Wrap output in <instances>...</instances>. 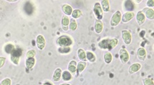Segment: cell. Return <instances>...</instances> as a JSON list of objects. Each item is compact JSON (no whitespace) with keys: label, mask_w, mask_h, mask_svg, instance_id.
<instances>
[{"label":"cell","mask_w":154,"mask_h":85,"mask_svg":"<svg viewBox=\"0 0 154 85\" xmlns=\"http://www.w3.org/2000/svg\"><path fill=\"white\" fill-rule=\"evenodd\" d=\"M118 44V39L113 38V39H110V38H106V39H102L100 41L98 42L99 48L104 50L110 51L111 50L114 49L116 48V46Z\"/></svg>","instance_id":"6da1fadb"},{"label":"cell","mask_w":154,"mask_h":85,"mask_svg":"<svg viewBox=\"0 0 154 85\" xmlns=\"http://www.w3.org/2000/svg\"><path fill=\"white\" fill-rule=\"evenodd\" d=\"M57 44L59 47H70L73 44V39L67 35H63L57 39Z\"/></svg>","instance_id":"7a4b0ae2"},{"label":"cell","mask_w":154,"mask_h":85,"mask_svg":"<svg viewBox=\"0 0 154 85\" xmlns=\"http://www.w3.org/2000/svg\"><path fill=\"white\" fill-rule=\"evenodd\" d=\"M22 55V50L21 48H17L10 55V60H11L12 62L15 65H18L20 63V58Z\"/></svg>","instance_id":"3957f363"},{"label":"cell","mask_w":154,"mask_h":85,"mask_svg":"<svg viewBox=\"0 0 154 85\" xmlns=\"http://www.w3.org/2000/svg\"><path fill=\"white\" fill-rule=\"evenodd\" d=\"M93 13L94 15L95 16V18L97 20L101 21L103 18V11L102 9L101 4L100 2H95L93 7Z\"/></svg>","instance_id":"277c9868"},{"label":"cell","mask_w":154,"mask_h":85,"mask_svg":"<svg viewBox=\"0 0 154 85\" xmlns=\"http://www.w3.org/2000/svg\"><path fill=\"white\" fill-rule=\"evenodd\" d=\"M121 19H122V14L120 11H117L112 14V17L110 19V24L111 27H115L118 26L121 21Z\"/></svg>","instance_id":"5b68a950"},{"label":"cell","mask_w":154,"mask_h":85,"mask_svg":"<svg viewBox=\"0 0 154 85\" xmlns=\"http://www.w3.org/2000/svg\"><path fill=\"white\" fill-rule=\"evenodd\" d=\"M119 58L123 64H126L130 60V55L125 48H121L119 51Z\"/></svg>","instance_id":"8992f818"},{"label":"cell","mask_w":154,"mask_h":85,"mask_svg":"<svg viewBox=\"0 0 154 85\" xmlns=\"http://www.w3.org/2000/svg\"><path fill=\"white\" fill-rule=\"evenodd\" d=\"M123 9L125 11V12L133 11L136 9V4L131 0H125L123 2Z\"/></svg>","instance_id":"52a82bcc"},{"label":"cell","mask_w":154,"mask_h":85,"mask_svg":"<svg viewBox=\"0 0 154 85\" xmlns=\"http://www.w3.org/2000/svg\"><path fill=\"white\" fill-rule=\"evenodd\" d=\"M121 36L125 45H128L132 42V35L131 33L128 30H123L121 31Z\"/></svg>","instance_id":"ba28073f"},{"label":"cell","mask_w":154,"mask_h":85,"mask_svg":"<svg viewBox=\"0 0 154 85\" xmlns=\"http://www.w3.org/2000/svg\"><path fill=\"white\" fill-rule=\"evenodd\" d=\"M36 43L38 49L40 50H43L46 45L45 39H44V36L42 35H38L36 39Z\"/></svg>","instance_id":"9c48e42d"},{"label":"cell","mask_w":154,"mask_h":85,"mask_svg":"<svg viewBox=\"0 0 154 85\" xmlns=\"http://www.w3.org/2000/svg\"><path fill=\"white\" fill-rule=\"evenodd\" d=\"M16 46L13 42H7V43L4 44V45L3 46V50H4V52H6L7 54H10L11 55L16 49Z\"/></svg>","instance_id":"30bf717a"},{"label":"cell","mask_w":154,"mask_h":85,"mask_svg":"<svg viewBox=\"0 0 154 85\" xmlns=\"http://www.w3.org/2000/svg\"><path fill=\"white\" fill-rule=\"evenodd\" d=\"M77 64L78 62L75 60H72L69 62L67 66V70L72 74V76H78L77 73Z\"/></svg>","instance_id":"8fae6325"},{"label":"cell","mask_w":154,"mask_h":85,"mask_svg":"<svg viewBox=\"0 0 154 85\" xmlns=\"http://www.w3.org/2000/svg\"><path fill=\"white\" fill-rule=\"evenodd\" d=\"M70 22V19L69 17L66 15H63V17H62L61 26L64 31H67L69 30Z\"/></svg>","instance_id":"7c38bea8"},{"label":"cell","mask_w":154,"mask_h":85,"mask_svg":"<svg viewBox=\"0 0 154 85\" xmlns=\"http://www.w3.org/2000/svg\"><path fill=\"white\" fill-rule=\"evenodd\" d=\"M135 17V13L133 11H128V12L124 13L123 15H122V19H121V21L123 23H128V21H131Z\"/></svg>","instance_id":"4fadbf2b"},{"label":"cell","mask_w":154,"mask_h":85,"mask_svg":"<svg viewBox=\"0 0 154 85\" xmlns=\"http://www.w3.org/2000/svg\"><path fill=\"white\" fill-rule=\"evenodd\" d=\"M94 29H95V33H97V34H100V33H101L103 30V21L96 19L95 21Z\"/></svg>","instance_id":"5bb4252c"},{"label":"cell","mask_w":154,"mask_h":85,"mask_svg":"<svg viewBox=\"0 0 154 85\" xmlns=\"http://www.w3.org/2000/svg\"><path fill=\"white\" fill-rule=\"evenodd\" d=\"M62 74H63V70L61 68H57L55 70L54 73L52 75V80L55 82L60 81L62 78Z\"/></svg>","instance_id":"9a60e30c"},{"label":"cell","mask_w":154,"mask_h":85,"mask_svg":"<svg viewBox=\"0 0 154 85\" xmlns=\"http://www.w3.org/2000/svg\"><path fill=\"white\" fill-rule=\"evenodd\" d=\"M146 17L142 11H139L136 14V21L139 26H142L146 21Z\"/></svg>","instance_id":"2e32d148"},{"label":"cell","mask_w":154,"mask_h":85,"mask_svg":"<svg viewBox=\"0 0 154 85\" xmlns=\"http://www.w3.org/2000/svg\"><path fill=\"white\" fill-rule=\"evenodd\" d=\"M137 55L139 60L144 61L146 60V56H147V52L145 50V48H139L137 51Z\"/></svg>","instance_id":"e0dca14e"},{"label":"cell","mask_w":154,"mask_h":85,"mask_svg":"<svg viewBox=\"0 0 154 85\" xmlns=\"http://www.w3.org/2000/svg\"><path fill=\"white\" fill-rule=\"evenodd\" d=\"M62 11H63V12L64 13V15H66L67 16V17H69V16L72 15L73 9H72V7H71L70 4H63V6H62Z\"/></svg>","instance_id":"ac0fdd59"},{"label":"cell","mask_w":154,"mask_h":85,"mask_svg":"<svg viewBox=\"0 0 154 85\" xmlns=\"http://www.w3.org/2000/svg\"><path fill=\"white\" fill-rule=\"evenodd\" d=\"M143 14H145L146 18L149 19V20H153L154 19V11L153 9L150 8H144L142 11Z\"/></svg>","instance_id":"d6986e66"},{"label":"cell","mask_w":154,"mask_h":85,"mask_svg":"<svg viewBox=\"0 0 154 85\" xmlns=\"http://www.w3.org/2000/svg\"><path fill=\"white\" fill-rule=\"evenodd\" d=\"M141 67H142V66L140 64L133 63L129 67V69H128V72H129V74H134V73L138 72L139 70L141 69Z\"/></svg>","instance_id":"ffe728a7"},{"label":"cell","mask_w":154,"mask_h":85,"mask_svg":"<svg viewBox=\"0 0 154 85\" xmlns=\"http://www.w3.org/2000/svg\"><path fill=\"white\" fill-rule=\"evenodd\" d=\"M36 63V60L35 58H27L25 60V66L26 68L28 70H31L34 67Z\"/></svg>","instance_id":"44dd1931"},{"label":"cell","mask_w":154,"mask_h":85,"mask_svg":"<svg viewBox=\"0 0 154 85\" xmlns=\"http://www.w3.org/2000/svg\"><path fill=\"white\" fill-rule=\"evenodd\" d=\"M101 4L102 9H103V12L108 13L110 11V1L108 0H103L100 2Z\"/></svg>","instance_id":"7402d4cb"},{"label":"cell","mask_w":154,"mask_h":85,"mask_svg":"<svg viewBox=\"0 0 154 85\" xmlns=\"http://www.w3.org/2000/svg\"><path fill=\"white\" fill-rule=\"evenodd\" d=\"M72 78H73V76H72V74L68 70H65V71L63 72L62 79H63V81L70 82L72 80Z\"/></svg>","instance_id":"603a6c76"},{"label":"cell","mask_w":154,"mask_h":85,"mask_svg":"<svg viewBox=\"0 0 154 85\" xmlns=\"http://www.w3.org/2000/svg\"><path fill=\"white\" fill-rule=\"evenodd\" d=\"M78 58L81 61H84V62H86L87 61V58H86V52L85 51V50H83L82 48H79L78 50Z\"/></svg>","instance_id":"cb8c5ba5"},{"label":"cell","mask_w":154,"mask_h":85,"mask_svg":"<svg viewBox=\"0 0 154 85\" xmlns=\"http://www.w3.org/2000/svg\"><path fill=\"white\" fill-rule=\"evenodd\" d=\"M86 58L87 60H88L89 62H91V63H94L95 62L96 60H97V57H96L95 54L94 52H91V51H88L86 52Z\"/></svg>","instance_id":"d4e9b609"},{"label":"cell","mask_w":154,"mask_h":85,"mask_svg":"<svg viewBox=\"0 0 154 85\" xmlns=\"http://www.w3.org/2000/svg\"><path fill=\"white\" fill-rule=\"evenodd\" d=\"M86 66H87L86 62L80 61V62H78V64H77V73H78V74H80L81 72H82L85 70V69L86 68Z\"/></svg>","instance_id":"484cf974"},{"label":"cell","mask_w":154,"mask_h":85,"mask_svg":"<svg viewBox=\"0 0 154 85\" xmlns=\"http://www.w3.org/2000/svg\"><path fill=\"white\" fill-rule=\"evenodd\" d=\"M103 58H104L105 62H106V64H108L112 62L113 57H112V53H111L110 51H106V52L104 53V57H103Z\"/></svg>","instance_id":"4316f807"},{"label":"cell","mask_w":154,"mask_h":85,"mask_svg":"<svg viewBox=\"0 0 154 85\" xmlns=\"http://www.w3.org/2000/svg\"><path fill=\"white\" fill-rule=\"evenodd\" d=\"M72 46L70 47H59L57 51L60 54H69L72 52Z\"/></svg>","instance_id":"83f0119b"},{"label":"cell","mask_w":154,"mask_h":85,"mask_svg":"<svg viewBox=\"0 0 154 85\" xmlns=\"http://www.w3.org/2000/svg\"><path fill=\"white\" fill-rule=\"evenodd\" d=\"M77 29H78V23H77L76 20L72 19H70V22L69 29L71 31H75Z\"/></svg>","instance_id":"f1b7e54d"},{"label":"cell","mask_w":154,"mask_h":85,"mask_svg":"<svg viewBox=\"0 0 154 85\" xmlns=\"http://www.w3.org/2000/svg\"><path fill=\"white\" fill-rule=\"evenodd\" d=\"M82 16V12L81 10L76 9L73 10V11H72V19H77L80 18Z\"/></svg>","instance_id":"f546056e"},{"label":"cell","mask_w":154,"mask_h":85,"mask_svg":"<svg viewBox=\"0 0 154 85\" xmlns=\"http://www.w3.org/2000/svg\"><path fill=\"white\" fill-rule=\"evenodd\" d=\"M37 52L35 51V50L31 49L27 52L26 53V58H35V55H36Z\"/></svg>","instance_id":"4dcf8cb0"},{"label":"cell","mask_w":154,"mask_h":85,"mask_svg":"<svg viewBox=\"0 0 154 85\" xmlns=\"http://www.w3.org/2000/svg\"><path fill=\"white\" fill-rule=\"evenodd\" d=\"M143 85H154L153 80L149 77H146L143 80Z\"/></svg>","instance_id":"1f68e13d"},{"label":"cell","mask_w":154,"mask_h":85,"mask_svg":"<svg viewBox=\"0 0 154 85\" xmlns=\"http://www.w3.org/2000/svg\"><path fill=\"white\" fill-rule=\"evenodd\" d=\"M12 80L10 78H5L1 82V85H11Z\"/></svg>","instance_id":"d6a6232c"},{"label":"cell","mask_w":154,"mask_h":85,"mask_svg":"<svg viewBox=\"0 0 154 85\" xmlns=\"http://www.w3.org/2000/svg\"><path fill=\"white\" fill-rule=\"evenodd\" d=\"M146 5L149 8L152 9L154 7V1L153 0H149V1H146Z\"/></svg>","instance_id":"836d02e7"},{"label":"cell","mask_w":154,"mask_h":85,"mask_svg":"<svg viewBox=\"0 0 154 85\" xmlns=\"http://www.w3.org/2000/svg\"><path fill=\"white\" fill-rule=\"evenodd\" d=\"M5 62H6V58H3V57H1L0 58V67H3V66L4 65V64H5Z\"/></svg>","instance_id":"e575fe53"},{"label":"cell","mask_w":154,"mask_h":85,"mask_svg":"<svg viewBox=\"0 0 154 85\" xmlns=\"http://www.w3.org/2000/svg\"><path fill=\"white\" fill-rule=\"evenodd\" d=\"M42 85H54V84H53L52 82H50V81H45V82H43V84H42Z\"/></svg>","instance_id":"d590c367"},{"label":"cell","mask_w":154,"mask_h":85,"mask_svg":"<svg viewBox=\"0 0 154 85\" xmlns=\"http://www.w3.org/2000/svg\"><path fill=\"white\" fill-rule=\"evenodd\" d=\"M60 85H71V84H67V83H63V84H60Z\"/></svg>","instance_id":"8d00e7d4"}]
</instances>
